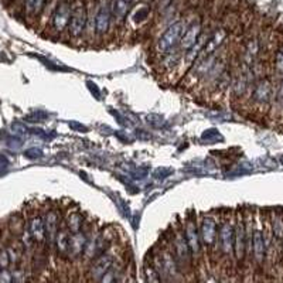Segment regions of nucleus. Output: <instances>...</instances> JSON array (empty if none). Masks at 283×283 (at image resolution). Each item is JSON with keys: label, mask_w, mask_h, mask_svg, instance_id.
I'll list each match as a JSON object with an SVG mask.
<instances>
[{"label": "nucleus", "mask_w": 283, "mask_h": 283, "mask_svg": "<svg viewBox=\"0 0 283 283\" xmlns=\"http://www.w3.org/2000/svg\"><path fill=\"white\" fill-rule=\"evenodd\" d=\"M265 239H264V218L259 214L255 215L254 234H252V264L259 271L265 269Z\"/></svg>", "instance_id": "5"}, {"label": "nucleus", "mask_w": 283, "mask_h": 283, "mask_svg": "<svg viewBox=\"0 0 283 283\" xmlns=\"http://www.w3.org/2000/svg\"><path fill=\"white\" fill-rule=\"evenodd\" d=\"M133 5L135 0H115L112 6V17L115 18V22H124Z\"/></svg>", "instance_id": "18"}, {"label": "nucleus", "mask_w": 283, "mask_h": 283, "mask_svg": "<svg viewBox=\"0 0 283 283\" xmlns=\"http://www.w3.org/2000/svg\"><path fill=\"white\" fill-rule=\"evenodd\" d=\"M111 20H112V7L108 2H104V3H100L99 7L96 9V13H95V33L99 37H104L111 27Z\"/></svg>", "instance_id": "12"}, {"label": "nucleus", "mask_w": 283, "mask_h": 283, "mask_svg": "<svg viewBox=\"0 0 283 283\" xmlns=\"http://www.w3.org/2000/svg\"><path fill=\"white\" fill-rule=\"evenodd\" d=\"M71 13H72V7L68 2H61L58 6L55 7L51 17V29L55 34H61L70 23Z\"/></svg>", "instance_id": "11"}, {"label": "nucleus", "mask_w": 283, "mask_h": 283, "mask_svg": "<svg viewBox=\"0 0 283 283\" xmlns=\"http://www.w3.org/2000/svg\"><path fill=\"white\" fill-rule=\"evenodd\" d=\"M27 230H29L30 235L35 242V245H43L47 242V236H46V225H44V218L43 214L38 212H33L30 215L29 221H27Z\"/></svg>", "instance_id": "13"}, {"label": "nucleus", "mask_w": 283, "mask_h": 283, "mask_svg": "<svg viewBox=\"0 0 283 283\" xmlns=\"http://www.w3.org/2000/svg\"><path fill=\"white\" fill-rule=\"evenodd\" d=\"M218 223L219 219H217L212 214H206L200 223V236L203 248L206 249H211L212 247H215L217 244V236H218Z\"/></svg>", "instance_id": "8"}, {"label": "nucleus", "mask_w": 283, "mask_h": 283, "mask_svg": "<svg viewBox=\"0 0 283 283\" xmlns=\"http://www.w3.org/2000/svg\"><path fill=\"white\" fill-rule=\"evenodd\" d=\"M64 227L70 231L71 234L79 232L85 227V219L83 217V212L79 211L78 208L70 210V211L65 214Z\"/></svg>", "instance_id": "16"}, {"label": "nucleus", "mask_w": 283, "mask_h": 283, "mask_svg": "<svg viewBox=\"0 0 283 283\" xmlns=\"http://www.w3.org/2000/svg\"><path fill=\"white\" fill-rule=\"evenodd\" d=\"M12 129L13 132L16 133L17 136H20V137H23V136H26L27 133H29V129L24 126V125L18 124V122H16V124L12 125Z\"/></svg>", "instance_id": "25"}, {"label": "nucleus", "mask_w": 283, "mask_h": 283, "mask_svg": "<svg viewBox=\"0 0 283 283\" xmlns=\"http://www.w3.org/2000/svg\"><path fill=\"white\" fill-rule=\"evenodd\" d=\"M247 227H245V214L236 210L235 225H234V260L242 265L247 262Z\"/></svg>", "instance_id": "4"}, {"label": "nucleus", "mask_w": 283, "mask_h": 283, "mask_svg": "<svg viewBox=\"0 0 283 283\" xmlns=\"http://www.w3.org/2000/svg\"><path fill=\"white\" fill-rule=\"evenodd\" d=\"M44 225H46V236H47L48 247H54L55 236L58 234L61 225V211L58 207H50L47 211L43 214Z\"/></svg>", "instance_id": "10"}, {"label": "nucleus", "mask_w": 283, "mask_h": 283, "mask_svg": "<svg viewBox=\"0 0 283 283\" xmlns=\"http://www.w3.org/2000/svg\"><path fill=\"white\" fill-rule=\"evenodd\" d=\"M116 259L118 258L115 256V251H113L112 248H109L105 254H102L96 259L91 262L88 269V280H91V282H99L102 276L105 275L108 269L113 265V262Z\"/></svg>", "instance_id": "7"}, {"label": "nucleus", "mask_w": 283, "mask_h": 283, "mask_svg": "<svg viewBox=\"0 0 283 283\" xmlns=\"http://www.w3.org/2000/svg\"><path fill=\"white\" fill-rule=\"evenodd\" d=\"M170 248L171 252L174 254L177 259V264L180 266L181 272H187L194 266L193 262V255L191 249L189 247V242L184 234V228H173L170 236Z\"/></svg>", "instance_id": "1"}, {"label": "nucleus", "mask_w": 283, "mask_h": 283, "mask_svg": "<svg viewBox=\"0 0 283 283\" xmlns=\"http://www.w3.org/2000/svg\"><path fill=\"white\" fill-rule=\"evenodd\" d=\"M234 225H235V217L224 215L218 223V236L217 244L219 247V252L225 258H234Z\"/></svg>", "instance_id": "3"}, {"label": "nucleus", "mask_w": 283, "mask_h": 283, "mask_svg": "<svg viewBox=\"0 0 283 283\" xmlns=\"http://www.w3.org/2000/svg\"><path fill=\"white\" fill-rule=\"evenodd\" d=\"M184 234L189 242V247L191 249V255H193V259L198 260L203 252V244H201V236H200V227L197 225V218L195 217H187L184 219Z\"/></svg>", "instance_id": "9"}, {"label": "nucleus", "mask_w": 283, "mask_h": 283, "mask_svg": "<svg viewBox=\"0 0 283 283\" xmlns=\"http://www.w3.org/2000/svg\"><path fill=\"white\" fill-rule=\"evenodd\" d=\"M201 34H203V24H201L200 20H195V22H193V23L190 24L189 27L186 29L178 48H180L181 51H187V50H190V48L194 46L195 43L198 42Z\"/></svg>", "instance_id": "15"}, {"label": "nucleus", "mask_w": 283, "mask_h": 283, "mask_svg": "<svg viewBox=\"0 0 283 283\" xmlns=\"http://www.w3.org/2000/svg\"><path fill=\"white\" fill-rule=\"evenodd\" d=\"M269 221H271L272 231L273 235L279 244H282L283 239V212L277 211V210H272L269 211Z\"/></svg>", "instance_id": "19"}, {"label": "nucleus", "mask_w": 283, "mask_h": 283, "mask_svg": "<svg viewBox=\"0 0 283 283\" xmlns=\"http://www.w3.org/2000/svg\"><path fill=\"white\" fill-rule=\"evenodd\" d=\"M70 238L71 232L67 228H59L58 234L55 236L54 241V247L57 249V254L61 258H68V252H70Z\"/></svg>", "instance_id": "17"}, {"label": "nucleus", "mask_w": 283, "mask_h": 283, "mask_svg": "<svg viewBox=\"0 0 283 283\" xmlns=\"http://www.w3.org/2000/svg\"><path fill=\"white\" fill-rule=\"evenodd\" d=\"M186 20H177L171 23L163 34L160 35L159 40L156 43V51L160 55H167L171 51H174L181 42L184 31H186Z\"/></svg>", "instance_id": "2"}, {"label": "nucleus", "mask_w": 283, "mask_h": 283, "mask_svg": "<svg viewBox=\"0 0 283 283\" xmlns=\"http://www.w3.org/2000/svg\"><path fill=\"white\" fill-rule=\"evenodd\" d=\"M46 6V0H26L24 2V12L27 16H38Z\"/></svg>", "instance_id": "21"}, {"label": "nucleus", "mask_w": 283, "mask_h": 283, "mask_svg": "<svg viewBox=\"0 0 283 283\" xmlns=\"http://www.w3.org/2000/svg\"><path fill=\"white\" fill-rule=\"evenodd\" d=\"M89 232L81 230L79 232L75 234H71L70 238V252H68V258L71 259H78V258H83L84 249L87 247V242L89 239Z\"/></svg>", "instance_id": "14"}, {"label": "nucleus", "mask_w": 283, "mask_h": 283, "mask_svg": "<svg viewBox=\"0 0 283 283\" xmlns=\"http://www.w3.org/2000/svg\"><path fill=\"white\" fill-rule=\"evenodd\" d=\"M88 27V12L84 3H78L72 7L70 23H68V35L71 38H79Z\"/></svg>", "instance_id": "6"}, {"label": "nucleus", "mask_w": 283, "mask_h": 283, "mask_svg": "<svg viewBox=\"0 0 283 283\" xmlns=\"http://www.w3.org/2000/svg\"><path fill=\"white\" fill-rule=\"evenodd\" d=\"M10 265H12V260H10V255L7 252V249H0V268L7 269Z\"/></svg>", "instance_id": "23"}, {"label": "nucleus", "mask_w": 283, "mask_h": 283, "mask_svg": "<svg viewBox=\"0 0 283 283\" xmlns=\"http://www.w3.org/2000/svg\"><path fill=\"white\" fill-rule=\"evenodd\" d=\"M24 156H26L27 159L35 160V159H40V157H42L43 152H42V149H38V148H30V149H27L26 152H24Z\"/></svg>", "instance_id": "24"}, {"label": "nucleus", "mask_w": 283, "mask_h": 283, "mask_svg": "<svg viewBox=\"0 0 283 283\" xmlns=\"http://www.w3.org/2000/svg\"><path fill=\"white\" fill-rule=\"evenodd\" d=\"M42 113H31V115H29L27 116V120H30V122H40V120H44V119L47 118L46 115H43V116H40Z\"/></svg>", "instance_id": "26"}, {"label": "nucleus", "mask_w": 283, "mask_h": 283, "mask_svg": "<svg viewBox=\"0 0 283 283\" xmlns=\"http://www.w3.org/2000/svg\"><path fill=\"white\" fill-rule=\"evenodd\" d=\"M273 75H275V79L276 83H280V78L283 77V37L280 38V42L277 44L276 51H275V55H273Z\"/></svg>", "instance_id": "20"}, {"label": "nucleus", "mask_w": 283, "mask_h": 283, "mask_svg": "<svg viewBox=\"0 0 283 283\" xmlns=\"http://www.w3.org/2000/svg\"><path fill=\"white\" fill-rule=\"evenodd\" d=\"M145 273H146V280H148V282H163L160 273L157 272V269L154 268L153 264H152V265H146V268H145Z\"/></svg>", "instance_id": "22"}]
</instances>
